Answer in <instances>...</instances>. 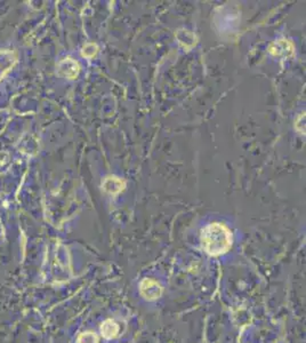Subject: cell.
Instances as JSON below:
<instances>
[{
  "label": "cell",
  "mask_w": 306,
  "mask_h": 343,
  "mask_svg": "<svg viewBox=\"0 0 306 343\" xmlns=\"http://www.w3.org/2000/svg\"><path fill=\"white\" fill-rule=\"evenodd\" d=\"M58 72L59 75H62L63 77L73 79V78H76L78 76L79 66H78L77 62L72 61L71 58H66L58 64Z\"/></svg>",
  "instance_id": "3"
},
{
  "label": "cell",
  "mask_w": 306,
  "mask_h": 343,
  "mask_svg": "<svg viewBox=\"0 0 306 343\" xmlns=\"http://www.w3.org/2000/svg\"><path fill=\"white\" fill-rule=\"evenodd\" d=\"M78 343H97V336L91 332L82 333L78 337Z\"/></svg>",
  "instance_id": "8"
},
{
  "label": "cell",
  "mask_w": 306,
  "mask_h": 343,
  "mask_svg": "<svg viewBox=\"0 0 306 343\" xmlns=\"http://www.w3.org/2000/svg\"><path fill=\"white\" fill-rule=\"evenodd\" d=\"M123 188V182L117 177H109L104 182V189L110 194H117Z\"/></svg>",
  "instance_id": "7"
},
{
  "label": "cell",
  "mask_w": 306,
  "mask_h": 343,
  "mask_svg": "<svg viewBox=\"0 0 306 343\" xmlns=\"http://www.w3.org/2000/svg\"><path fill=\"white\" fill-rule=\"evenodd\" d=\"M140 291L144 299L153 301L157 300L161 295L162 288L157 282L152 280V279H144L140 286Z\"/></svg>",
  "instance_id": "2"
},
{
  "label": "cell",
  "mask_w": 306,
  "mask_h": 343,
  "mask_svg": "<svg viewBox=\"0 0 306 343\" xmlns=\"http://www.w3.org/2000/svg\"><path fill=\"white\" fill-rule=\"evenodd\" d=\"M119 329H120L119 325L114 320L108 319L103 323L102 327H100V332H102L105 338H113L118 335Z\"/></svg>",
  "instance_id": "6"
},
{
  "label": "cell",
  "mask_w": 306,
  "mask_h": 343,
  "mask_svg": "<svg viewBox=\"0 0 306 343\" xmlns=\"http://www.w3.org/2000/svg\"><path fill=\"white\" fill-rule=\"evenodd\" d=\"M201 242L208 254L214 256L222 255L231 248V231L222 223H212L202 230Z\"/></svg>",
  "instance_id": "1"
},
{
  "label": "cell",
  "mask_w": 306,
  "mask_h": 343,
  "mask_svg": "<svg viewBox=\"0 0 306 343\" xmlns=\"http://www.w3.org/2000/svg\"><path fill=\"white\" fill-rule=\"evenodd\" d=\"M269 52L273 55H276V56L288 57L289 55L292 54V52H294V48H292V45L288 43V41L281 40L278 41V43H274L271 47H269Z\"/></svg>",
  "instance_id": "5"
},
{
  "label": "cell",
  "mask_w": 306,
  "mask_h": 343,
  "mask_svg": "<svg viewBox=\"0 0 306 343\" xmlns=\"http://www.w3.org/2000/svg\"><path fill=\"white\" fill-rule=\"evenodd\" d=\"M15 61L16 57L12 52H7V50L0 52V79H3L5 75L11 70Z\"/></svg>",
  "instance_id": "4"
}]
</instances>
